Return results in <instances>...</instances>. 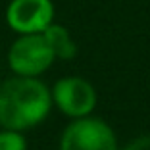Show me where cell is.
Here are the masks:
<instances>
[{"mask_svg": "<svg viewBox=\"0 0 150 150\" xmlns=\"http://www.w3.org/2000/svg\"><path fill=\"white\" fill-rule=\"evenodd\" d=\"M54 102L69 117H83L93 112L96 93L88 81L81 77H66L54 87Z\"/></svg>", "mask_w": 150, "mask_h": 150, "instance_id": "cell-5", "label": "cell"}, {"mask_svg": "<svg viewBox=\"0 0 150 150\" xmlns=\"http://www.w3.org/2000/svg\"><path fill=\"white\" fill-rule=\"evenodd\" d=\"M50 93L35 77H13L0 87V125L21 131L46 117L50 110Z\"/></svg>", "mask_w": 150, "mask_h": 150, "instance_id": "cell-1", "label": "cell"}, {"mask_svg": "<svg viewBox=\"0 0 150 150\" xmlns=\"http://www.w3.org/2000/svg\"><path fill=\"white\" fill-rule=\"evenodd\" d=\"M54 58L56 56L44 33H29V35H21L12 44L8 64L18 75L35 77L54 62Z\"/></svg>", "mask_w": 150, "mask_h": 150, "instance_id": "cell-2", "label": "cell"}, {"mask_svg": "<svg viewBox=\"0 0 150 150\" xmlns=\"http://www.w3.org/2000/svg\"><path fill=\"white\" fill-rule=\"evenodd\" d=\"M0 150H27L25 139L18 131H8L0 133Z\"/></svg>", "mask_w": 150, "mask_h": 150, "instance_id": "cell-7", "label": "cell"}, {"mask_svg": "<svg viewBox=\"0 0 150 150\" xmlns=\"http://www.w3.org/2000/svg\"><path fill=\"white\" fill-rule=\"evenodd\" d=\"M60 150H117V142L104 121L79 117L64 131Z\"/></svg>", "mask_w": 150, "mask_h": 150, "instance_id": "cell-3", "label": "cell"}, {"mask_svg": "<svg viewBox=\"0 0 150 150\" xmlns=\"http://www.w3.org/2000/svg\"><path fill=\"white\" fill-rule=\"evenodd\" d=\"M125 150H150V137H141L137 141L129 142Z\"/></svg>", "mask_w": 150, "mask_h": 150, "instance_id": "cell-8", "label": "cell"}, {"mask_svg": "<svg viewBox=\"0 0 150 150\" xmlns=\"http://www.w3.org/2000/svg\"><path fill=\"white\" fill-rule=\"evenodd\" d=\"M54 6L50 0H12L6 10V21L13 31L29 35L42 33L52 23Z\"/></svg>", "mask_w": 150, "mask_h": 150, "instance_id": "cell-4", "label": "cell"}, {"mask_svg": "<svg viewBox=\"0 0 150 150\" xmlns=\"http://www.w3.org/2000/svg\"><path fill=\"white\" fill-rule=\"evenodd\" d=\"M42 33H44V37H46V40H48L54 56L62 58V60H69V58L75 56L77 46H75V42L71 40V37H69V33H67L66 27L50 23Z\"/></svg>", "mask_w": 150, "mask_h": 150, "instance_id": "cell-6", "label": "cell"}]
</instances>
